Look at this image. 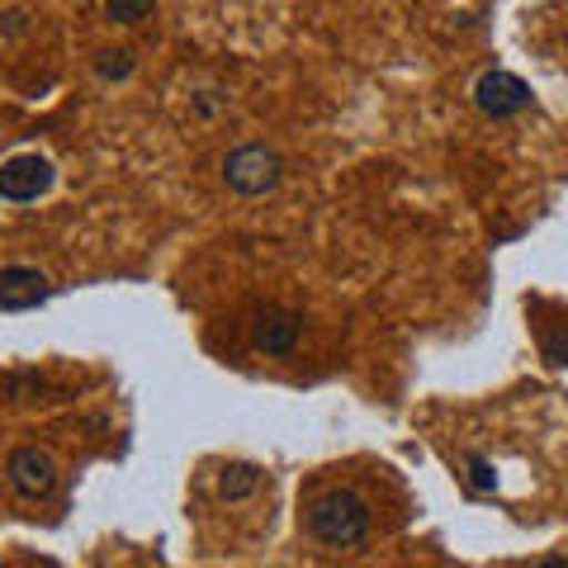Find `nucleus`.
I'll return each instance as SVG.
<instances>
[{
  "label": "nucleus",
  "instance_id": "nucleus-2",
  "mask_svg": "<svg viewBox=\"0 0 568 568\" xmlns=\"http://www.w3.org/2000/svg\"><path fill=\"white\" fill-rule=\"evenodd\" d=\"M223 181L242 200H261V194H275L284 181V156L265 142H242V148L227 152L223 162Z\"/></svg>",
  "mask_w": 568,
  "mask_h": 568
},
{
  "label": "nucleus",
  "instance_id": "nucleus-10",
  "mask_svg": "<svg viewBox=\"0 0 568 568\" xmlns=\"http://www.w3.org/2000/svg\"><path fill=\"white\" fill-rule=\"evenodd\" d=\"M156 10V0H104V14L114 24H142Z\"/></svg>",
  "mask_w": 568,
  "mask_h": 568
},
{
  "label": "nucleus",
  "instance_id": "nucleus-16",
  "mask_svg": "<svg viewBox=\"0 0 568 568\" xmlns=\"http://www.w3.org/2000/svg\"><path fill=\"white\" fill-rule=\"evenodd\" d=\"M564 48H568V39H564Z\"/></svg>",
  "mask_w": 568,
  "mask_h": 568
},
{
  "label": "nucleus",
  "instance_id": "nucleus-6",
  "mask_svg": "<svg viewBox=\"0 0 568 568\" xmlns=\"http://www.w3.org/2000/svg\"><path fill=\"white\" fill-rule=\"evenodd\" d=\"M252 342L261 355H294L304 342V317L294 308H261L252 323Z\"/></svg>",
  "mask_w": 568,
  "mask_h": 568
},
{
  "label": "nucleus",
  "instance_id": "nucleus-11",
  "mask_svg": "<svg viewBox=\"0 0 568 568\" xmlns=\"http://www.w3.org/2000/svg\"><path fill=\"white\" fill-rule=\"evenodd\" d=\"M465 465H469V488H474V493H493V488H497V469H493V459H488V455L469 450V455H465Z\"/></svg>",
  "mask_w": 568,
  "mask_h": 568
},
{
  "label": "nucleus",
  "instance_id": "nucleus-1",
  "mask_svg": "<svg viewBox=\"0 0 568 568\" xmlns=\"http://www.w3.org/2000/svg\"><path fill=\"white\" fill-rule=\"evenodd\" d=\"M308 536L327 549H355L369 536V503L351 488H332L308 507Z\"/></svg>",
  "mask_w": 568,
  "mask_h": 568
},
{
  "label": "nucleus",
  "instance_id": "nucleus-4",
  "mask_svg": "<svg viewBox=\"0 0 568 568\" xmlns=\"http://www.w3.org/2000/svg\"><path fill=\"white\" fill-rule=\"evenodd\" d=\"M6 474H10V488L24 497V503H43V497L58 493V459L39 446H20L6 459Z\"/></svg>",
  "mask_w": 568,
  "mask_h": 568
},
{
  "label": "nucleus",
  "instance_id": "nucleus-9",
  "mask_svg": "<svg viewBox=\"0 0 568 568\" xmlns=\"http://www.w3.org/2000/svg\"><path fill=\"white\" fill-rule=\"evenodd\" d=\"M95 71H100L104 81H129L133 71H138V58H133L129 48H100L95 52Z\"/></svg>",
  "mask_w": 568,
  "mask_h": 568
},
{
  "label": "nucleus",
  "instance_id": "nucleus-5",
  "mask_svg": "<svg viewBox=\"0 0 568 568\" xmlns=\"http://www.w3.org/2000/svg\"><path fill=\"white\" fill-rule=\"evenodd\" d=\"M474 104L488 119H517L530 110V85L521 77H511V71H484L474 81Z\"/></svg>",
  "mask_w": 568,
  "mask_h": 568
},
{
  "label": "nucleus",
  "instance_id": "nucleus-3",
  "mask_svg": "<svg viewBox=\"0 0 568 568\" xmlns=\"http://www.w3.org/2000/svg\"><path fill=\"white\" fill-rule=\"evenodd\" d=\"M52 181H58V166H52L48 156L20 152V156H10V162L0 166V200L33 204V200H43V194L52 190Z\"/></svg>",
  "mask_w": 568,
  "mask_h": 568
},
{
  "label": "nucleus",
  "instance_id": "nucleus-15",
  "mask_svg": "<svg viewBox=\"0 0 568 568\" xmlns=\"http://www.w3.org/2000/svg\"><path fill=\"white\" fill-rule=\"evenodd\" d=\"M536 568H568V559H559V555H555V559H545V564H536Z\"/></svg>",
  "mask_w": 568,
  "mask_h": 568
},
{
  "label": "nucleus",
  "instance_id": "nucleus-8",
  "mask_svg": "<svg viewBox=\"0 0 568 568\" xmlns=\"http://www.w3.org/2000/svg\"><path fill=\"white\" fill-rule=\"evenodd\" d=\"M261 488V469L256 465H227L223 478H219V493L227 503H242V497H252Z\"/></svg>",
  "mask_w": 568,
  "mask_h": 568
},
{
  "label": "nucleus",
  "instance_id": "nucleus-13",
  "mask_svg": "<svg viewBox=\"0 0 568 568\" xmlns=\"http://www.w3.org/2000/svg\"><path fill=\"white\" fill-rule=\"evenodd\" d=\"M24 29H29V14H24V10H6V14H0V33H10V39H20Z\"/></svg>",
  "mask_w": 568,
  "mask_h": 568
},
{
  "label": "nucleus",
  "instance_id": "nucleus-12",
  "mask_svg": "<svg viewBox=\"0 0 568 568\" xmlns=\"http://www.w3.org/2000/svg\"><path fill=\"white\" fill-rule=\"evenodd\" d=\"M540 351H545V361H549V365H564V369H568V323L549 327V332L540 336Z\"/></svg>",
  "mask_w": 568,
  "mask_h": 568
},
{
  "label": "nucleus",
  "instance_id": "nucleus-7",
  "mask_svg": "<svg viewBox=\"0 0 568 568\" xmlns=\"http://www.w3.org/2000/svg\"><path fill=\"white\" fill-rule=\"evenodd\" d=\"M48 294H52L48 275L33 271V265H6V271H0V308L6 313L39 308V304H48Z\"/></svg>",
  "mask_w": 568,
  "mask_h": 568
},
{
  "label": "nucleus",
  "instance_id": "nucleus-14",
  "mask_svg": "<svg viewBox=\"0 0 568 568\" xmlns=\"http://www.w3.org/2000/svg\"><path fill=\"white\" fill-rule=\"evenodd\" d=\"M219 91H200V100H194V110H200V114H213V110H219Z\"/></svg>",
  "mask_w": 568,
  "mask_h": 568
}]
</instances>
